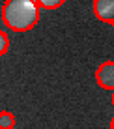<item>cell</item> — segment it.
<instances>
[{
	"label": "cell",
	"mask_w": 114,
	"mask_h": 129,
	"mask_svg": "<svg viewBox=\"0 0 114 129\" xmlns=\"http://www.w3.org/2000/svg\"><path fill=\"white\" fill-rule=\"evenodd\" d=\"M2 19L13 32L32 30L39 21V4L36 0H6L2 6Z\"/></svg>",
	"instance_id": "obj_1"
},
{
	"label": "cell",
	"mask_w": 114,
	"mask_h": 129,
	"mask_svg": "<svg viewBox=\"0 0 114 129\" xmlns=\"http://www.w3.org/2000/svg\"><path fill=\"white\" fill-rule=\"evenodd\" d=\"M95 81L103 90H114V62H103L95 69Z\"/></svg>",
	"instance_id": "obj_2"
},
{
	"label": "cell",
	"mask_w": 114,
	"mask_h": 129,
	"mask_svg": "<svg viewBox=\"0 0 114 129\" xmlns=\"http://www.w3.org/2000/svg\"><path fill=\"white\" fill-rule=\"evenodd\" d=\"M94 13L103 23H114V0H94Z\"/></svg>",
	"instance_id": "obj_3"
},
{
	"label": "cell",
	"mask_w": 114,
	"mask_h": 129,
	"mask_svg": "<svg viewBox=\"0 0 114 129\" xmlns=\"http://www.w3.org/2000/svg\"><path fill=\"white\" fill-rule=\"evenodd\" d=\"M15 125V116L10 110H0V129H13Z\"/></svg>",
	"instance_id": "obj_4"
},
{
	"label": "cell",
	"mask_w": 114,
	"mask_h": 129,
	"mask_svg": "<svg viewBox=\"0 0 114 129\" xmlns=\"http://www.w3.org/2000/svg\"><path fill=\"white\" fill-rule=\"evenodd\" d=\"M39 4V8H45V10H56V8H60L65 0H36Z\"/></svg>",
	"instance_id": "obj_5"
},
{
	"label": "cell",
	"mask_w": 114,
	"mask_h": 129,
	"mask_svg": "<svg viewBox=\"0 0 114 129\" xmlns=\"http://www.w3.org/2000/svg\"><path fill=\"white\" fill-rule=\"evenodd\" d=\"M8 49H10V38H8L6 32H2V30H0V56L6 54Z\"/></svg>",
	"instance_id": "obj_6"
},
{
	"label": "cell",
	"mask_w": 114,
	"mask_h": 129,
	"mask_svg": "<svg viewBox=\"0 0 114 129\" xmlns=\"http://www.w3.org/2000/svg\"><path fill=\"white\" fill-rule=\"evenodd\" d=\"M112 105H114V90H112Z\"/></svg>",
	"instance_id": "obj_7"
},
{
	"label": "cell",
	"mask_w": 114,
	"mask_h": 129,
	"mask_svg": "<svg viewBox=\"0 0 114 129\" xmlns=\"http://www.w3.org/2000/svg\"><path fill=\"white\" fill-rule=\"evenodd\" d=\"M110 129H114V120H112V123H110Z\"/></svg>",
	"instance_id": "obj_8"
},
{
	"label": "cell",
	"mask_w": 114,
	"mask_h": 129,
	"mask_svg": "<svg viewBox=\"0 0 114 129\" xmlns=\"http://www.w3.org/2000/svg\"><path fill=\"white\" fill-rule=\"evenodd\" d=\"M112 26H114V23H112Z\"/></svg>",
	"instance_id": "obj_9"
}]
</instances>
